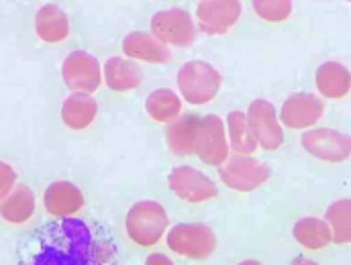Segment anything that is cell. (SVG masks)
<instances>
[{"label": "cell", "mask_w": 351, "mask_h": 265, "mask_svg": "<svg viewBox=\"0 0 351 265\" xmlns=\"http://www.w3.org/2000/svg\"><path fill=\"white\" fill-rule=\"evenodd\" d=\"M123 53L127 60H139L147 64H168L172 62V51L166 43L156 39L152 33L133 31L123 39Z\"/></svg>", "instance_id": "cell-15"}, {"label": "cell", "mask_w": 351, "mask_h": 265, "mask_svg": "<svg viewBox=\"0 0 351 265\" xmlns=\"http://www.w3.org/2000/svg\"><path fill=\"white\" fill-rule=\"evenodd\" d=\"M325 114V102L317 94L296 92L290 94L280 110V125L288 129H311Z\"/></svg>", "instance_id": "cell-11"}, {"label": "cell", "mask_w": 351, "mask_h": 265, "mask_svg": "<svg viewBox=\"0 0 351 265\" xmlns=\"http://www.w3.org/2000/svg\"><path fill=\"white\" fill-rule=\"evenodd\" d=\"M254 10L267 23H282L292 14L290 0H256Z\"/></svg>", "instance_id": "cell-26"}, {"label": "cell", "mask_w": 351, "mask_h": 265, "mask_svg": "<svg viewBox=\"0 0 351 265\" xmlns=\"http://www.w3.org/2000/svg\"><path fill=\"white\" fill-rule=\"evenodd\" d=\"M221 181L237 192H254L271 177V168L252 155H231L219 166Z\"/></svg>", "instance_id": "cell-5"}, {"label": "cell", "mask_w": 351, "mask_h": 265, "mask_svg": "<svg viewBox=\"0 0 351 265\" xmlns=\"http://www.w3.org/2000/svg\"><path fill=\"white\" fill-rule=\"evenodd\" d=\"M145 265H176L168 255H164V253H152V255H147V260H145Z\"/></svg>", "instance_id": "cell-28"}, {"label": "cell", "mask_w": 351, "mask_h": 265, "mask_svg": "<svg viewBox=\"0 0 351 265\" xmlns=\"http://www.w3.org/2000/svg\"><path fill=\"white\" fill-rule=\"evenodd\" d=\"M14 184H16V174H14V170H12L8 164L0 162V200L14 188Z\"/></svg>", "instance_id": "cell-27"}, {"label": "cell", "mask_w": 351, "mask_h": 265, "mask_svg": "<svg viewBox=\"0 0 351 265\" xmlns=\"http://www.w3.org/2000/svg\"><path fill=\"white\" fill-rule=\"evenodd\" d=\"M62 78L66 86L80 94L96 92L102 82V68L98 60L88 51H72L62 66Z\"/></svg>", "instance_id": "cell-10"}, {"label": "cell", "mask_w": 351, "mask_h": 265, "mask_svg": "<svg viewBox=\"0 0 351 265\" xmlns=\"http://www.w3.org/2000/svg\"><path fill=\"white\" fill-rule=\"evenodd\" d=\"M227 129H229V149L235 155H252L258 149V143L250 131L245 112L241 110H231L227 116Z\"/></svg>", "instance_id": "cell-24"}, {"label": "cell", "mask_w": 351, "mask_h": 265, "mask_svg": "<svg viewBox=\"0 0 351 265\" xmlns=\"http://www.w3.org/2000/svg\"><path fill=\"white\" fill-rule=\"evenodd\" d=\"M35 212V194L27 186H14L0 200V216L10 225L27 223Z\"/></svg>", "instance_id": "cell-21"}, {"label": "cell", "mask_w": 351, "mask_h": 265, "mask_svg": "<svg viewBox=\"0 0 351 265\" xmlns=\"http://www.w3.org/2000/svg\"><path fill=\"white\" fill-rule=\"evenodd\" d=\"M290 265H319L317 262H313V260H308V257H296V260H292V264Z\"/></svg>", "instance_id": "cell-29"}, {"label": "cell", "mask_w": 351, "mask_h": 265, "mask_svg": "<svg viewBox=\"0 0 351 265\" xmlns=\"http://www.w3.org/2000/svg\"><path fill=\"white\" fill-rule=\"evenodd\" d=\"M325 223L331 231V243L335 245H348L351 241V202L350 198L335 200L327 212Z\"/></svg>", "instance_id": "cell-25"}, {"label": "cell", "mask_w": 351, "mask_h": 265, "mask_svg": "<svg viewBox=\"0 0 351 265\" xmlns=\"http://www.w3.org/2000/svg\"><path fill=\"white\" fill-rule=\"evenodd\" d=\"M35 31L45 43H60L70 35V18L56 4H45L35 14Z\"/></svg>", "instance_id": "cell-19"}, {"label": "cell", "mask_w": 351, "mask_h": 265, "mask_svg": "<svg viewBox=\"0 0 351 265\" xmlns=\"http://www.w3.org/2000/svg\"><path fill=\"white\" fill-rule=\"evenodd\" d=\"M170 190L174 192L178 198L186 202H206L219 194L217 184L202 172H198L192 166H180L174 168L168 176Z\"/></svg>", "instance_id": "cell-13"}, {"label": "cell", "mask_w": 351, "mask_h": 265, "mask_svg": "<svg viewBox=\"0 0 351 265\" xmlns=\"http://www.w3.org/2000/svg\"><path fill=\"white\" fill-rule=\"evenodd\" d=\"M317 90L331 100H341L350 94L351 90V74L348 66L339 62H325L319 66L317 76Z\"/></svg>", "instance_id": "cell-18"}, {"label": "cell", "mask_w": 351, "mask_h": 265, "mask_svg": "<svg viewBox=\"0 0 351 265\" xmlns=\"http://www.w3.org/2000/svg\"><path fill=\"white\" fill-rule=\"evenodd\" d=\"M300 143L306 153L329 164L348 162L351 155L350 135L335 129H308L300 137Z\"/></svg>", "instance_id": "cell-9"}, {"label": "cell", "mask_w": 351, "mask_h": 265, "mask_svg": "<svg viewBox=\"0 0 351 265\" xmlns=\"http://www.w3.org/2000/svg\"><path fill=\"white\" fill-rule=\"evenodd\" d=\"M237 265H262L260 262H256V260H247V262H241V264Z\"/></svg>", "instance_id": "cell-30"}, {"label": "cell", "mask_w": 351, "mask_h": 265, "mask_svg": "<svg viewBox=\"0 0 351 265\" xmlns=\"http://www.w3.org/2000/svg\"><path fill=\"white\" fill-rule=\"evenodd\" d=\"M166 241L176 255L194 262L208 260L217 251V235L204 223H180L170 229Z\"/></svg>", "instance_id": "cell-4"}, {"label": "cell", "mask_w": 351, "mask_h": 265, "mask_svg": "<svg viewBox=\"0 0 351 265\" xmlns=\"http://www.w3.org/2000/svg\"><path fill=\"white\" fill-rule=\"evenodd\" d=\"M168 212L156 200H139L131 206L125 218V231L129 239L139 247H154L168 231Z\"/></svg>", "instance_id": "cell-2"}, {"label": "cell", "mask_w": 351, "mask_h": 265, "mask_svg": "<svg viewBox=\"0 0 351 265\" xmlns=\"http://www.w3.org/2000/svg\"><path fill=\"white\" fill-rule=\"evenodd\" d=\"M194 153L198 155L202 164L213 166V168H219L227 162L229 141H227V131H225V123L221 116L217 114L200 116Z\"/></svg>", "instance_id": "cell-8"}, {"label": "cell", "mask_w": 351, "mask_h": 265, "mask_svg": "<svg viewBox=\"0 0 351 265\" xmlns=\"http://www.w3.org/2000/svg\"><path fill=\"white\" fill-rule=\"evenodd\" d=\"M43 206L51 216L58 218H70L84 206V194L82 190L72 181H53L43 192Z\"/></svg>", "instance_id": "cell-14"}, {"label": "cell", "mask_w": 351, "mask_h": 265, "mask_svg": "<svg viewBox=\"0 0 351 265\" xmlns=\"http://www.w3.org/2000/svg\"><path fill=\"white\" fill-rule=\"evenodd\" d=\"M294 239L311 251H319L325 249L331 243V231L329 225L323 218H315V216H304L300 218L294 229H292Z\"/></svg>", "instance_id": "cell-22"}, {"label": "cell", "mask_w": 351, "mask_h": 265, "mask_svg": "<svg viewBox=\"0 0 351 265\" xmlns=\"http://www.w3.org/2000/svg\"><path fill=\"white\" fill-rule=\"evenodd\" d=\"M152 35L168 47H190L196 41L198 29L188 10L168 8L152 16Z\"/></svg>", "instance_id": "cell-6"}, {"label": "cell", "mask_w": 351, "mask_h": 265, "mask_svg": "<svg viewBox=\"0 0 351 265\" xmlns=\"http://www.w3.org/2000/svg\"><path fill=\"white\" fill-rule=\"evenodd\" d=\"M98 112V102L90 94L74 92L68 96L62 104V121L72 131H84L88 129Z\"/></svg>", "instance_id": "cell-20"}, {"label": "cell", "mask_w": 351, "mask_h": 265, "mask_svg": "<svg viewBox=\"0 0 351 265\" xmlns=\"http://www.w3.org/2000/svg\"><path fill=\"white\" fill-rule=\"evenodd\" d=\"M247 125L250 131L263 151H276L284 145V129L278 121V112L274 104L265 98H258L247 108Z\"/></svg>", "instance_id": "cell-7"}, {"label": "cell", "mask_w": 351, "mask_h": 265, "mask_svg": "<svg viewBox=\"0 0 351 265\" xmlns=\"http://www.w3.org/2000/svg\"><path fill=\"white\" fill-rule=\"evenodd\" d=\"M119 247L110 233L82 218H58L35 231L21 265H117Z\"/></svg>", "instance_id": "cell-1"}, {"label": "cell", "mask_w": 351, "mask_h": 265, "mask_svg": "<svg viewBox=\"0 0 351 265\" xmlns=\"http://www.w3.org/2000/svg\"><path fill=\"white\" fill-rule=\"evenodd\" d=\"M198 127H200V116H196L192 112L180 114L174 123H170V127L166 131V143L174 155L178 157L194 155Z\"/></svg>", "instance_id": "cell-16"}, {"label": "cell", "mask_w": 351, "mask_h": 265, "mask_svg": "<svg viewBox=\"0 0 351 265\" xmlns=\"http://www.w3.org/2000/svg\"><path fill=\"white\" fill-rule=\"evenodd\" d=\"M145 110L154 121L170 125L182 114V100L174 90L158 88L147 96Z\"/></svg>", "instance_id": "cell-23"}, {"label": "cell", "mask_w": 351, "mask_h": 265, "mask_svg": "<svg viewBox=\"0 0 351 265\" xmlns=\"http://www.w3.org/2000/svg\"><path fill=\"white\" fill-rule=\"evenodd\" d=\"M104 82L112 92H129L141 86L143 70L137 62L127 58H108L102 66Z\"/></svg>", "instance_id": "cell-17"}, {"label": "cell", "mask_w": 351, "mask_h": 265, "mask_svg": "<svg viewBox=\"0 0 351 265\" xmlns=\"http://www.w3.org/2000/svg\"><path fill=\"white\" fill-rule=\"evenodd\" d=\"M176 80H178L182 98L194 106L208 104L223 86V76L219 74V70L202 60L186 62L178 70Z\"/></svg>", "instance_id": "cell-3"}, {"label": "cell", "mask_w": 351, "mask_h": 265, "mask_svg": "<svg viewBox=\"0 0 351 265\" xmlns=\"http://www.w3.org/2000/svg\"><path fill=\"white\" fill-rule=\"evenodd\" d=\"M241 16V2L237 0H204L196 6V21L204 35H225Z\"/></svg>", "instance_id": "cell-12"}]
</instances>
